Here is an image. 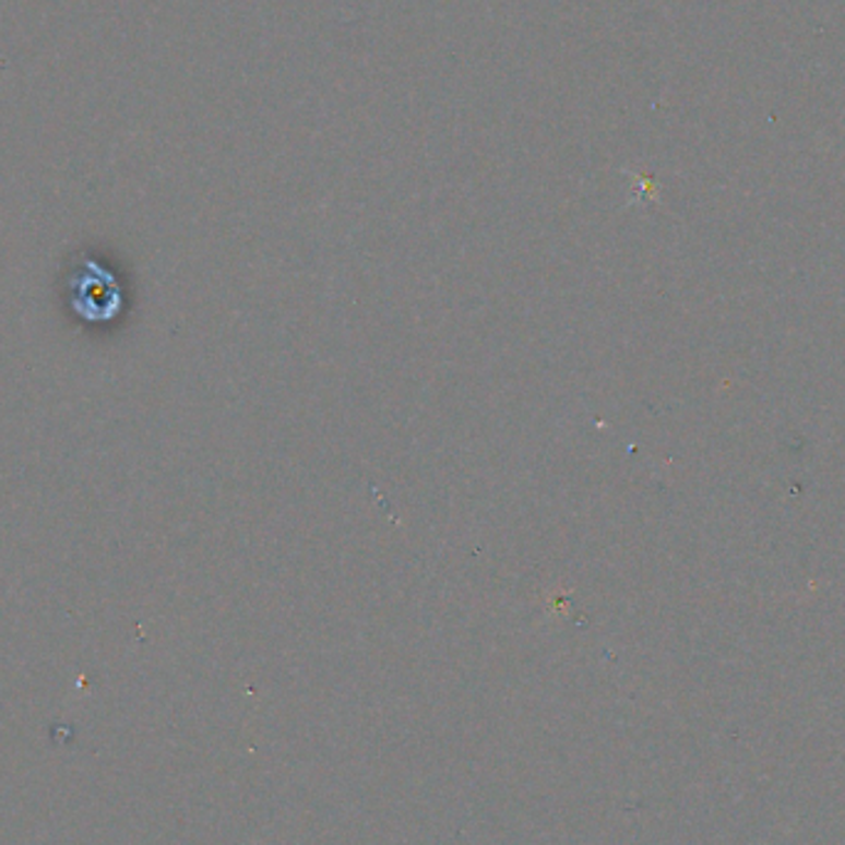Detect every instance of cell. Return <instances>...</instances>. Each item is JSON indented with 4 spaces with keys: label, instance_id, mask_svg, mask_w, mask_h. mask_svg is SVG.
Segmentation results:
<instances>
[{
    "label": "cell",
    "instance_id": "cell-1",
    "mask_svg": "<svg viewBox=\"0 0 845 845\" xmlns=\"http://www.w3.org/2000/svg\"><path fill=\"white\" fill-rule=\"evenodd\" d=\"M64 302L84 326H107L124 309V293L107 260L80 255L64 277Z\"/></svg>",
    "mask_w": 845,
    "mask_h": 845
}]
</instances>
